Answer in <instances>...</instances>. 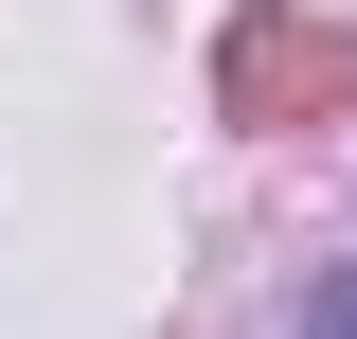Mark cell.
Instances as JSON below:
<instances>
[{
    "label": "cell",
    "instance_id": "1",
    "mask_svg": "<svg viewBox=\"0 0 357 339\" xmlns=\"http://www.w3.org/2000/svg\"><path fill=\"white\" fill-rule=\"evenodd\" d=\"M340 89H357V54L321 36V18H286V0L232 18V126H321Z\"/></svg>",
    "mask_w": 357,
    "mask_h": 339
},
{
    "label": "cell",
    "instance_id": "2",
    "mask_svg": "<svg viewBox=\"0 0 357 339\" xmlns=\"http://www.w3.org/2000/svg\"><path fill=\"white\" fill-rule=\"evenodd\" d=\"M304 339H357V268H340V286H321V303H304Z\"/></svg>",
    "mask_w": 357,
    "mask_h": 339
}]
</instances>
